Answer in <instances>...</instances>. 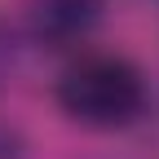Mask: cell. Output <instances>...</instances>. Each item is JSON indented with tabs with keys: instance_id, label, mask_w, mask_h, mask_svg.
Instances as JSON below:
<instances>
[{
	"instance_id": "cell-1",
	"label": "cell",
	"mask_w": 159,
	"mask_h": 159,
	"mask_svg": "<svg viewBox=\"0 0 159 159\" xmlns=\"http://www.w3.org/2000/svg\"><path fill=\"white\" fill-rule=\"evenodd\" d=\"M57 106L84 128H124L146 111V80L128 57L84 53L57 80Z\"/></svg>"
},
{
	"instance_id": "cell-2",
	"label": "cell",
	"mask_w": 159,
	"mask_h": 159,
	"mask_svg": "<svg viewBox=\"0 0 159 159\" xmlns=\"http://www.w3.org/2000/svg\"><path fill=\"white\" fill-rule=\"evenodd\" d=\"M102 18V0H31V22L40 40L71 44L89 35V27Z\"/></svg>"
}]
</instances>
